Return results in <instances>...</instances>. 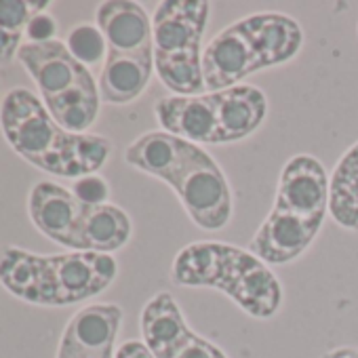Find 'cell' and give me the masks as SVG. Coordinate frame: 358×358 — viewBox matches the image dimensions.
<instances>
[{"label":"cell","instance_id":"22","mask_svg":"<svg viewBox=\"0 0 358 358\" xmlns=\"http://www.w3.org/2000/svg\"><path fill=\"white\" fill-rule=\"evenodd\" d=\"M72 194L87 207H99V205H108L110 199V186L103 177L95 175H85L74 179L72 184Z\"/></svg>","mask_w":358,"mask_h":358},{"label":"cell","instance_id":"15","mask_svg":"<svg viewBox=\"0 0 358 358\" xmlns=\"http://www.w3.org/2000/svg\"><path fill=\"white\" fill-rule=\"evenodd\" d=\"M141 337L154 358H166L177 345H182L192 329L188 327L184 312L171 293H156L141 310Z\"/></svg>","mask_w":358,"mask_h":358},{"label":"cell","instance_id":"24","mask_svg":"<svg viewBox=\"0 0 358 358\" xmlns=\"http://www.w3.org/2000/svg\"><path fill=\"white\" fill-rule=\"evenodd\" d=\"M55 34H57L55 17L49 11L34 13L32 20L28 22V28H26V38H28L26 43H30V45L51 43V41H55Z\"/></svg>","mask_w":358,"mask_h":358},{"label":"cell","instance_id":"27","mask_svg":"<svg viewBox=\"0 0 358 358\" xmlns=\"http://www.w3.org/2000/svg\"><path fill=\"white\" fill-rule=\"evenodd\" d=\"M320 358H358V348H352V345L333 348V350L324 352Z\"/></svg>","mask_w":358,"mask_h":358},{"label":"cell","instance_id":"17","mask_svg":"<svg viewBox=\"0 0 358 358\" xmlns=\"http://www.w3.org/2000/svg\"><path fill=\"white\" fill-rule=\"evenodd\" d=\"M133 234L129 215L116 205L89 207L80 226L78 251H95L112 255L120 251Z\"/></svg>","mask_w":358,"mask_h":358},{"label":"cell","instance_id":"12","mask_svg":"<svg viewBox=\"0 0 358 358\" xmlns=\"http://www.w3.org/2000/svg\"><path fill=\"white\" fill-rule=\"evenodd\" d=\"M95 24L106 36L108 51H154L152 17L137 3H131V0H108V3H101L95 13Z\"/></svg>","mask_w":358,"mask_h":358},{"label":"cell","instance_id":"3","mask_svg":"<svg viewBox=\"0 0 358 358\" xmlns=\"http://www.w3.org/2000/svg\"><path fill=\"white\" fill-rule=\"evenodd\" d=\"M303 45L301 26L285 13H253L220 34L205 47V91H226L243 78L297 57Z\"/></svg>","mask_w":358,"mask_h":358},{"label":"cell","instance_id":"11","mask_svg":"<svg viewBox=\"0 0 358 358\" xmlns=\"http://www.w3.org/2000/svg\"><path fill=\"white\" fill-rule=\"evenodd\" d=\"M154 116L164 133L196 145H217V93L160 97Z\"/></svg>","mask_w":358,"mask_h":358},{"label":"cell","instance_id":"26","mask_svg":"<svg viewBox=\"0 0 358 358\" xmlns=\"http://www.w3.org/2000/svg\"><path fill=\"white\" fill-rule=\"evenodd\" d=\"M114 358H154V354L148 350L143 341L131 339V341H124L120 348H116Z\"/></svg>","mask_w":358,"mask_h":358},{"label":"cell","instance_id":"21","mask_svg":"<svg viewBox=\"0 0 358 358\" xmlns=\"http://www.w3.org/2000/svg\"><path fill=\"white\" fill-rule=\"evenodd\" d=\"M66 47L85 68L97 66L108 57V43L97 24H78L68 32Z\"/></svg>","mask_w":358,"mask_h":358},{"label":"cell","instance_id":"18","mask_svg":"<svg viewBox=\"0 0 358 358\" xmlns=\"http://www.w3.org/2000/svg\"><path fill=\"white\" fill-rule=\"evenodd\" d=\"M329 215L343 230L358 232V141L343 152L329 175Z\"/></svg>","mask_w":358,"mask_h":358},{"label":"cell","instance_id":"19","mask_svg":"<svg viewBox=\"0 0 358 358\" xmlns=\"http://www.w3.org/2000/svg\"><path fill=\"white\" fill-rule=\"evenodd\" d=\"M186 145L188 141L177 135L164 131H150L137 137L124 150V162L162 182V177L182 158Z\"/></svg>","mask_w":358,"mask_h":358},{"label":"cell","instance_id":"13","mask_svg":"<svg viewBox=\"0 0 358 358\" xmlns=\"http://www.w3.org/2000/svg\"><path fill=\"white\" fill-rule=\"evenodd\" d=\"M217 93V145L253 135L266 120V93L253 85H236Z\"/></svg>","mask_w":358,"mask_h":358},{"label":"cell","instance_id":"8","mask_svg":"<svg viewBox=\"0 0 358 358\" xmlns=\"http://www.w3.org/2000/svg\"><path fill=\"white\" fill-rule=\"evenodd\" d=\"M272 209L310 220L329 215V175L318 158L297 154L282 166Z\"/></svg>","mask_w":358,"mask_h":358},{"label":"cell","instance_id":"23","mask_svg":"<svg viewBox=\"0 0 358 358\" xmlns=\"http://www.w3.org/2000/svg\"><path fill=\"white\" fill-rule=\"evenodd\" d=\"M166 358H228V356L213 341H209L192 331V335L182 345H177Z\"/></svg>","mask_w":358,"mask_h":358},{"label":"cell","instance_id":"2","mask_svg":"<svg viewBox=\"0 0 358 358\" xmlns=\"http://www.w3.org/2000/svg\"><path fill=\"white\" fill-rule=\"evenodd\" d=\"M118 274L114 255L68 251L36 255L15 245L0 247V285L13 297L45 308H66L103 293Z\"/></svg>","mask_w":358,"mask_h":358},{"label":"cell","instance_id":"4","mask_svg":"<svg viewBox=\"0 0 358 358\" xmlns=\"http://www.w3.org/2000/svg\"><path fill=\"white\" fill-rule=\"evenodd\" d=\"M171 278L179 287H209L226 293L253 318H272L282 303V287L268 264L249 249L228 243H192L173 259Z\"/></svg>","mask_w":358,"mask_h":358},{"label":"cell","instance_id":"25","mask_svg":"<svg viewBox=\"0 0 358 358\" xmlns=\"http://www.w3.org/2000/svg\"><path fill=\"white\" fill-rule=\"evenodd\" d=\"M114 356H116V352L87 350V348H80V345H74V343H68V341L59 339L55 358H114Z\"/></svg>","mask_w":358,"mask_h":358},{"label":"cell","instance_id":"5","mask_svg":"<svg viewBox=\"0 0 358 358\" xmlns=\"http://www.w3.org/2000/svg\"><path fill=\"white\" fill-rule=\"evenodd\" d=\"M17 59L57 124L72 133H89L99 116V87L91 70L72 57L66 43H24Z\"/></svg>","mask_w":358,"mask_h":358},{"label":"cell","instance_id":"20","mask_svg":"<svg viewBox=\"0 0 358 358\" xmlns=\"http://www.w3.org/2000/svg\"><path fill=\"white\" fill-rule=\"evenodd\" d=\"M49 7L51 0H0V66H9L17 57L28 22Z\"/></svg>","mask_w":358,"mask_h":358},{"label":"cell","instance_id":"9","mask_svg":"<svg viewBox=\"0 0 358 358\" xmlns=\"http://www.w3.org/2000/svg\"><path fill=\"white\" fill-rule=\"evenodd\" d=\"M87 209L89 207L83 205L72 190L53 182L34 184L28 196V215L36 230L70 251H78V236Z\"/></svg>","mask_w":358,"mask_h":358},{"label":"cell","instance_id":"6","mask_svg":"<svg viewBox=\"0 0 358 358\" xmlns=\"http://www.w3.org/2000/svg\"><path fill=\"white\" fill-rule=\"evenodd\" d=\"M207 0H162L152 17L154 70L160 83L175 95H201L203 36L209 24Z\"/></svg>","mask_w":358,"mask_h":358},{"label":"cell","instance_id":"1","mask_svg":"<svg viewBox=\"0 0 358 358\" xmlns=\"http://www.w3.org/2000/svg\"><path fill=\"white\" fill-rule=\"evenodd\" d=\"M0 131L15 154L55 177L95 175L112 152L108 137L57 124L43 99L26 87L11 89L0 101Z\"/></svg>","mask_w":358,"mask_h":358},{"label":"cell","instance_id":"14","mask_svg":"<svg viewBox=\"0 0 358 358\" xmlns=\"http://www.w3.org/2000/svg\"><path fill=\"white\" fill-rule=\"evenodd\" d=\"M154 72V51L114 53L108 51L97 87L103 103L124 106L135 101L150 85Z\"/></svg>","mask_w":358,"mask_h":358},{"label":"cell","instance_id":"7","mask_svg":"<svg viewBox=\"0 0 358 358\" xmlns=\"http://www.w3.org/2000/svg\"><path fill=\"white\" fill-rule=\"evenodd\" d=\"M162 182L171 186L188 217L201 230L217 232L230 224L234 209L232 188L222 166L203 145L188 141L182 158Z\"/></svg>","mask_w":358,"mask_h":358},{"label":"cell","instance_id":"16","mask_svg":"<svg viewBox=\"0 0 358 358\" xmlns=\"http://www.w3.org/2000/svg\"><path fill=\"white\" fill-rule=\"evenodd\" d=\"M122 324V310L116 303H91L80 308L66 324L62 341L99 350L116 352V337Z\"/></svg>","mask_w":358,"mask_h":358},{"label":"cell","instance_id":"10","mask_svg":"<svg viewBox=\"0 0 358 358\" xmlns=\"http://www.w3.org/2000/svg\"><path fill=\"white\" fill-rule=\"evenodd\" d=\"M324 220H310L272 209L249 243V251L268 266H285L301 257L322 230Z\"/></svg>","mask_w":358,"mask_h":358}]
</instances>
